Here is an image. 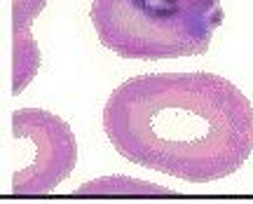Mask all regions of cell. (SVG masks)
<instances>
[{
	"label": "cell",
	"instance_id": "6da1fadb",
	"mask_svg": "<svg viewBox=\"0 0 253 204\" xmlns=\"http://www.w3.org/2000/svg\"><path fill=\"white\" fill-rule=\"evenodd\" d=\"M103 132L134 164L211 183L253 153V103L216 73H148L113 89Z\"/></svg>",
	"mask_w": 253,
	"mask_h": 204
},
{
	"label": "cell",
	"instance_id": "7a4b0ae2",
	"mask_svg": "<svg viewBox=\"0 0 253 204\" xmlns=\"http://www.w3.org/2000/svg\"><path fill=\"white\" fill-rule=\"evenodd\" d=\"M89 17L110 52L160 61L204 54L225 14L220 0H91Z\"/></svg>",
	"mask_w": 253,
	"mask_h": 204
},
{
	"label": "cell",
	"instance_id": "3957f363",
	"mask_svg": "<svg viewBox=\"0 0 253 204\" xmlns=\"http://www.w3.org/2000/svg\"><path fill=\"white\" fill-rule=\"evenodd\" d=\"M12 139L31 148L26 164L14 171V195H47L71 176L78 162V143L71 124L42 108H19L12 113Z\"/></svg>",
	"mask_w": 253,
	"mask_h": 204
},
{
	"label": "cell",
	"instance_id": "277c9868",
	"mask_svg": "<svg viewBox=\"0 0 253 204\" xmlns=\"http://www.w3.org/2000/svg\"><path fill=\"white\" fill-rule=\"evenodd\" d=\"M47 0H12V94H21L40 68V47L33 38V21Z\"/></svg>",
	"mask_w": 253,
	"mask_h": 204
},
{
	"label": "cell",
	"instance_id": "5b68a950",
	"mask_svg": "<svg viewBox=\"0 0 253 204\" xmlns=\"http://www.w3.org/2000/svg\"><path fill=\"white\" fill-rule=\"evenodd\" d=\"M171 195L167 188L155 186V183H145V181H134V178H99V181H91L87 186H82L75 195Z\"/></svg>",
	"mask_w": 253,
	"mask_h": 204
}]
</instances>
